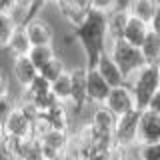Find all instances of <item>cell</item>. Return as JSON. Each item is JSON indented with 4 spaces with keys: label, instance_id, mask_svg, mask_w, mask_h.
Wrapping results in <instances>:
<instances>
[{
    "label": "cell",
    "instance_id": "obj_6",
    "mask_svg": "<svg viewBox=\"0 0 160 160\" xmlns=\"http://www.w3.org/2000/svg\"><path fill=\"white\" fill-rule=\"evenodd\" d=\"M86 72L88 66H72L70 68V80H72V90H70V102L68 106L72 114L88 110V96H86Z\"/></svg>",
    "mask_w": 160,
    "mask_h": 160
},
{
    "label": "cell",
    "instance_id": "obj_29",
    "mask_svg": "<svg viewBox=\"0 0 160 160\" xmlns=\"http://www.w3.org/2000/svg\"><path fill=\"white\" fill-rule=\"evenodd\" d=\"M150 32H154L156 36H160V6H158V10H156V14L152 16V20H150Z\"/></svg>",
    "mask_w": 160,
    "mask_h": 160
},
{
    "label": "cell",
    "instance_id": "obj_27",
    "mask_svg": "<svg viewBox=\"0 0 160 160\" xmlns=\"http://www.w3.org/2000/svg\"><path fill=\"white\" fill-rule=\"evenodd\" d=\"M4 96H10V78L0 68V98H4Z\"/></svg>",
    "mask_w": 160,
    "mask_h": 160
},
{
    "label": "cell",
    "instance_id": "obj_30",
    "mask_svg": "<svg viewBox=\"0 0 160 160\" xmlns=\"http://www.w3.org/2000/svg\"><path fill=\"white\" fill-rule=\"evenodd\" d=\"M146 110H150V112H154V114H158V116H160V90L152 96V100H150V104H148Z\"/></svg>",
    "mask_w": 160,
    "mask_h": 160
},
{
    "label": "cell",
    "instance_id": "obj_17",
    "mask_svg": "<svg viewBox=\"0 0 160 160\" xmlns=\"http://www.w3.org/2000/svg\"><path fill=\"white\" fill-rule=\"evenodd\" d=\"M30 48H32V44H30V38L26 34V28L18 26L14 30L12 38H10L8 44H6V54L10 56V60L16 58V56H28Z\"/></svg>",
    "mask_w": 160,
    "mask_h": 160
},
{
    "label": "cell",
    "instance_id": "obj_28",
    "mask_svg": "<svg viewBox=\"0 0 160 160\" xmlns=\"http://www.w3.org/2000/svg\"><path fill=\"white\" fill-rule=\"evenodd\" d=\"M120 0H92V8H98V10H104V12H108V10H112L114 6H118Z\"/></svg>",
    "mask_w": 160,
    "mask_h": 160
},
{
    "label": "cell",
    "instance_id": "obj_31",
    "mask_svg": "<svg viewBox=\"0 0 160 160\" xmlns=\"http://www.w3.org/2000/svg\"><path fill=\"white\" fill-rule=\"evenodd\" d=\"M16 8V0H0V14H10Z\"/></svg>",
    "mask_w": 160,
    "mask_h": 160
},
{
    "label": "cell",
    "instance_id": "obj_9",
    "mask_svg": "<svg viewBox=\"0 0 160 160\" xmlns=\"http://www.w3.org/2000/svg\"><path fill=\"white\" fill-rule=\"evenodd\" d=\"M130 12L124 4V0H120L118 6L106 12V32H108V42H116V40H124V30H126Z\"/></svg>",
    "mask_w": 160,
    "mask_h": 160
},
{
    "label": "cell",
    "instance_id": "obj_2",
    "mask_svg": "<svg viewBox=\"0 0 160 160\" xmlns=\"http://www.w3.org/2000/svg\"><path fill=\"white\" fill-rule=\"evenodd\" d=\"M128 86L134 94V102L138 110H146L152 96L158 92V66L144 64L136 74L128 78Z\"/></svg>",
    "mask_w": 160,
    "mask_h": 160
},
{
    "label": "cell",
    "instance_id": "obj_35",
    "mask_svg": "<svg viewBox=\"0 0 160 160\" xmlns=\"http://www.w3.org/2000/svg\"><path fill=\"white\" fill-rule=\"evenodd\" d=\"M58 2V0H48V4H56Z\"/></svg>",
    "mask_w": 160,
    "mask_h": 160
},
{
    "label": "cell",
    "instance_id": "obj_1",
    "mask_svg": "<svg viewBox=\"0 0 160 160\" xmlns=\"http://www.w3.org/2000/svg\"><path fill=\"white\" fill-rule=\"evenodd\" d=\"M72 36L82 50V58L86 66L92 68L100 54L108 50V32H106V12L98 8H90L76 26L72 28Z\"/></svg>",
    "mask_w": 160,
    "mask_h": 160
},
{
    "label": "cell",
    "instance_id": "obj_24",
    "mask_svg": "<svg viewBox=\"0 0 160 160\" xmlns=\"http://www.w3.org/2000/svg\"><path fill=\"white\" fill-rule=\"evenodd\" d=\"M134 160H160V142L154 144H136L132 148Z\"/></svg>",
    "mask_w": 160,
    "mask_h": 160
},
{
    "label": "cell",
    "instance_id": "obj_25",
    "mask_svg": "<svg viewBox=\"0 0 160 160\" xmlns=\"http://www.w3.org/2000/svg\"><path fill=\"white\" fill-rule=\"evenodd\" d=\"M46 92H50V82L38 74V76L32 80V84H30L26 90H22V92H20V98H36V96L46 94Z\"/></svg>",
    "mask_w": 160,
    "mask_h": 160
},
{
    "label": "cell",
    "instance_id": "obj_16",
    "mask_svg": "<svg viewBox=\"0 0 160 160\" xmlns=\"http://www.w3.org/2000/svg\"><path fill=\"white\" fill-rule=\"evenodd\" d=\"M124 4H126L130 16L150 24V20L160 6V0H124Z\"/></svg>",
    "mask_w": 160,
    "mask_h": 160
},
{
    "label": "cell",
    "instance_id": "obj_19",
    "mask_svg": "<svg viewBox=\"0 0 160 160\" xmlns=\"http://www.w3.org/2000/svg\"><path fill=\"white\" fill-rule=\"evenodd\" d=\"M140 52L144 56V62L152 64V66H160V36H156L154 32H150L146 40L140 46Z\"/></svg>",
    "mask_w": 160,
    "mask_h": 160
},
{
    "label": "cell",
    "instance_id": "obj_11",
    "mask_svg": "<svg viewBox=\"0 0 160 160\" xmlns=\"http://www.w3.org/2000/svg\"><path fill=\"white\" fill-rule=\"evenodd\" d=\"M10 72H12V80L16 84V88L22 92L26 90L32 80L38 76V68L30 62L28 56H16L12 58V64H10Z\"/></svg>",
    "mask_w": 160,
    "mask_h": 160
},
{
    "label": "cell",
    "instance_id": "obj_4",
    "mask_svg": "<svg viewBox=\"0 0 160 160\" xmlns=\"http://www.w3.org/2000/svg\"><path fill=\"white\" fill-rule=\"evenodd\" d=\"M140 112L142 110H132V112L124 114L116 120V128H114V142L124 148L132 150L138 144V122H140Z\"/></svg>",
    "mask_w": 160,
    "mask_h": 160
},
{
    "label": "cell",
    "instance_id": "obj_3",
    "mask_svg": "<svg viewBox=\"0 0 160 160\" xmlns=\"http://www.w3.org/2000/svg\"><path fill=\"white\" fill-rule=\"evenodd\" d=\"M108 52L110 56L116 60V64L120 66L126 78H130L132 74H136L140 68L144 66V56L140 52L138 46H132L126 40H116V42H108Z\"/></svg>",
    "mask_w": 160,
    "mask_h": 160
},
{
    "label": "cell",
    "instance_id": "obj_26",
    "mask_svg": "<svg viewBox=\"0 0 160 160\" xmlns=\"http://www.w3.org/2000/svg\"><path fill=\"white\" fill-rule=\"evenodd\" d=\"M14 104H16V100H12V96L0 98V126L4 124V120H6V116L10 114V110L14 108Z\"/></svg>",
    "mask_w": 160,
    "mask_h": 160
},
{
    "label": "cell",
    "instance_id": "obj_23",
    "mask_svg": "<svg viewBox=\"0 0 160 160\" xmlns=\"http://www.w3.org/2000/svg\"><path fill=\"white\" fill-rule=\"evenodd\" d=\"M16 28L18 24L14 22V18L10 14H0V50H6V44L12 38Z\"/></svg>",
    "mask_w": 160,
    "mask_h": 160
},
{
    "label": "cell",
    "instance_id": "obj_34",
    "mask_svg": "<svg viewBox=\"0 0 160 160\" xmlns=\"http://www.w3.org/2000/svg\"><path fill=\"white\" fill-rule=\"evenodd\" d=\"M158 88H160V66H158Z\"/></svg>",
    "mask_w": 160,
    "mask_h": 160
},
{
    "label": "cell",
    "instance_id": "obj_33",
    "mask_svg": "<svg viewBox=\"0 0 160 160\" xmlns=\"http://www.w3.org/2000/svg\"><path fill=\"white\" fill-rule=\"evenodd\" d=\"M2 140H4V130H2V126H0V146H2Z\"/></svg>",
    "mask_w": 160,
    "mask_h": 160
},
{
    "label": "cell",
    "instance_id": "obj_14",
    "mask_svg": "<svg viewBox=\"0 0 160 160\" xmlns=\"http://www.w3.org/2000/svg\"><path fill=\"white\" fill-rule=\"evenodd\" d=\"M154 142H160V116L150 110H142L138 122V144Z\"/></svg>",
    "mask_w": 160,
    "mask_h": 160
},
{
    "label": "cell",
    "instance_id": "obj_7",
    "mask_svg": "<svg viewBox=\"0 0 160 160\" xmlns=\"http://www.w3.org/2000/svg\"><path fill=\"white\" fill-rule=\"evenodd\" d=\"M104 106L112 114H116L118 118L124 116V114H128V112H132V110H136V102H134V94H132V90H130V86L128 84L114 86L110 90Z\"/></svg>",
    "mask_w": 160,
    "mask_h": 160
},
{
    "label": "cell",
    "instance_id": "obj_22",
    "mask_svg": "<svg viewBox=\"0 0 160 160\" xmlns=\"http://www.w3.org/2000/svg\"><path fill=\"white\" fill-rule=\"evenodd\" d=\"M50 88H52V94L56 96L60 102L68 104L70 102V90H72V80H70V70L68 72H64L60 78H56L52 84H50Z\"/></svg>",
    "mask_w": 160,
    "mask_h": 160
},
{
    "label": "cell",
    "instance_id": "obj_5",
    "mask_svg": "<svg viewBox=\"0 0 160 160\" xmlns=\"http://www.w3.org/2000/svg\"><path fill=\"white\" fill-rule=\"evenodd\" d=\"M32 124L34 118L16 102L14 108L10 110V114L6 116L2 124L4 136H12V138H30L32 136Z\"/></svg>",
    "mask_w": 160,
    "mask_h": 160
},
{
    "label": "cell",
    "instance_id": "obj_32",
    "mask_svg": "<svg viewBox=\"0 0 160 160\" xmlns=\"http://www.w3.org/2000/svg\"><path fill=\"white\" fill-rule=\"evenodd\" d=\"M32 6H34V0H16V8H22L28 12V20H30V12H32Z\"/></svg>",
    "mask_w": 160,
    "mask_h": 160
},
{
    "label": "cell",
    "instance_id": "obj_10",
    "mask_svg": "<svg viewBox=\"0 0 160 160\" xmlns=\"http://www.w3.org/2000/svg\"><path fill=\"white\" fill-rule=\"evenodd\" d=\"M112 86L100 76L96 68H88L86 72V96H88V106H100L106 102Z\"/></svg>",
    "mask_w": 160,
    "mask_h": 160
},
{
    "label": "cell",
    "instance_id": "obj_15",
    "mask_svg": "<svg viewBox=\"0 0 160 160\" xmlns=\"http://www.w3.org/2000/svg\"><path fill=\"white\" fill-rule=\"evenodd\" d=\"M116 120H118V116L110 112V110L104 106V104H100V106H90V108H88V120H86V122H90L94 128L102 130V132L114 134Z\"/></svg>",
    "mask_w": 160,
    "mask_h": 160
},
{
    "label": "cell",
    "instance_id": "obj_12",
    "mask_svg": "<svg viewBox=\"0 0 160 160\" xmlns=\"http://www.w3.org/2000/svg\"><path fill=\"white\" fill-rule=\"evenodd\" d=\"M92 68H96L98 72H100V76L106 80V82H108L112 88H114V86H120V84H128L126 74L120 70V66L116 64V60L110 56L108 50L100 54V58L96 60V64H94Z\"/></svg>",
    "mask_w": 160,
    "mask_h": 160
},
{
    "label": "cell",
    "instance_id": "obj_8",
    "mask_svg": "<svg viewBox=\"0 0 160 160\" xmlns=\"http://www.w3.org/2000/svg\"><path fill=\"white\" fill-rule=\"evenodd\" d=\"M24 28H26V34H28L32 46H48V44L56 42V32H54L52 24L48 20H44L42 16L30 18L24 24Z\"/></svg>",
    "mask_w": 160,
    "mask_h": 160
},
{
    "label": "cell",
    "instance_id": "obj_20",
    "mask_svg": "<svg viewBox=\"0 0 160 160\" xmlns=\"http://www.w3.org/2000/svg\"><path fill=\"white\" fill-rule=\"evenodd\" d=\"M68 70H70V68L66 66V62H64V58H62V56H58V54H56V56H54L52 60H50L48 64H44V66L38 70V74H40L42 78H46L48 82L52 84L54 80H56V78H60V76H62L64 72H68Z\"/></svg>",
    "mask_w": 160,
    "mask_h": 160
},
{
    "label": "cell",
    "instance_id": "obj_13",
    "mask_svg": "<svg viewBox=\"0 0 160 160\" xmlns=\"http://www.w3.org/2000/svg\"><path fill=\"white\" fill-rule=\"evenodd\" d=\"M40 116L44 118V122L50 126V130H60V132H72V110L68 104L58 102L56 106L42 112Z\"/></svg>",
    "mask_w": 160,
    "mask_h": 160
},
{
    "label": "cell",
    "instance_id": "obj_18",
    "mask_svg": "<svg viewBox=\"0 0 160 160\" xmlns=\"http://www.w3.org/2000/svg\"><path fill=\"white\" fill-rule=\"evenodd\" d=\"M150 34V26L148 22H142V20L130 16L128 18V24H126V30H124V40L132 46H142V42L146 40V36Z\"/></svg>",
    "mask_w": 160,
    "mask_h": 160
},
{
    "label": "cell",
    "instance_id": "obj_21",
    "mask_svg": "<svg viewBox=\"0 0 160 160\" xmlns=\"http://www.w3.org/2000/svg\"><path fill=\"white\" fill-rule=\"evenodd\" d=\"M56 54L58 52H56V46H54V44H48V46H32L30 52H28V58H30V62L40 70L44 64H48L50 60L56 56Z\"/></svg>",
    "mask_w": 160,
    "mask_h": 160
}]
</instances>
